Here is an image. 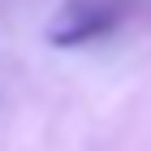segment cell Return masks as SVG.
I'll list each match as a JSON object with an SVG mask.
<instances>
[{
  "label": "cell",
  "mask_w": 151,
  "mask_h": 151,
  "mask_svg": "<svg viewBox=\"0 0 151 151\" xmlns=\"http://www.w3.org/2000/svg\"><path fill=\"white\" fill-rule=\"evenodd\" d=\"M112 22H116V13L108 9V4H95V0H69V4L52 17L47 39H52L56 47H78V43H86V39L108 35Z\"/></svg>",
  "instance_id": "obj_1"
}]
</instances>
